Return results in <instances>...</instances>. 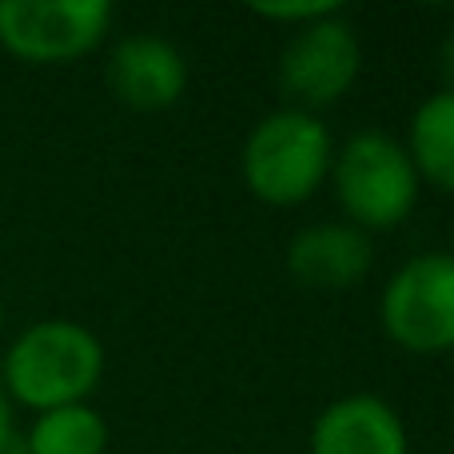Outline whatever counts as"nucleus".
Instances as JSON below:
<instances>
[{"label": "nucleus", "instance_id": "nucleus-16", "mask_svg": "<svg viewBox=\"0 0 454 454\" xmlns=\"http://www.w3.org/2000/svg\"><path fill=\"white\" fill-rule=\"evenodd\" d=\"M0 327H4V303H0Z\"/></svg>", "mask_w": 454, "mask_h": 454}, {"label": "nucleus", "instance_id": "nucleus-9", "mask_svg": "<svg viewBox=\"0 0 454 454\" xmlns=\"http://www.w3.org/2000/svg\"><path fill=\"white\" fill-rule=\"evenodd\" d=\"M311 454H411L403 415L379 395H343L311 423Z\"/></svg>", "mask_w": 454, "mask_h": 454}, {"label": "nucleus", "instance_id": "nucleus-6", "mask_svg": "<svg viewBox=\"0 0 454 454\" xmlns=\"http://www.w3.org/2000/svg\"><path fill=\"white\" fill-rule=\"evenodd\" d=\"M363 72V40L359 28L343 16V8L323 20H311L287 36L279 52V88L287 108L315 112L339 104L355 88Z\"/></svg>", "mask_w": 454, "mask_h": 454}, {"label": "nucleus", "instance_id": "nucleus-11", "mask_svg": "<svg viewBox=\"0 0 454 454\" xmlns=\"http://www.w3.org/2000/svg\"><path fill=\"white\" fill-rule=\"evenodd\" d=\"M108 423L96 407L72 403L32 419L24 431V450L28 454H104L108 450Z\"/></svg>", "mask_w": 454, "mask_h": 454}, {"label": "nucleus", "instance_id": "nucleus-2", "mask_svg": "<svg viewBox=\"0 0 454 454\" xmlns=\"http://www.w3.org/2000/svg\"><path fill=\"white\" fill-rule=\"evenodd\" d=\"M335 140L323 116L303 108H275L247 132L239 176L259 204L299 207L331 180Z\"/></svg>", "mask_w": 454, "mask_h": 454}, {"label": "nucleus", "instance_id": "nucleus-4", "mask_svg": "<svg viewBox=\"0 0 454 454\" xmlns=\"http://www.w3.org/2000/svg\"><path fill=\"white\" fill-rule=\"evenodd\" d=\"M379 323L407 355L454 351V251H419L387 279Z\"/></svg>", "mask_w": 454, "mask_h": 454}, {"label": "nucleus", "instance_id": "nucleus-12", "mask_svg": "<svg viewBox=\"0 0 454 454\" xmlns=\"http://www.w3.org/2000/svg\"><path fill=\"white\" fill-rule=\"evenodd\" d=\"M251 12H255L259 20L287 24V28L295 32V28H303V24L339 12V4L335 0H283V4H251Z\"/></svg>", "mask_w": 454, "mask_h": 454}, {"label": "nucleus", "instance_id": "nucleus-10", "mask_svg": "<svg viewBox=\"0 0 454 454\" xmlns=\"http://www.w3.org/2000/svg\"><path fill=\"white\" fill-rule=\"evenodd\" d=\"M407 148L419 180L454 196V92H434L415 108L407 128Z\"/></svg>", "mask_w": 454, "mask_h": 454}, {"label": "nucleus", "instance_id": "nucleus-14", "mask_svg": "<svg viewBox=\"0 0 454 454\" xmlns=\"http://www.w3.org/2000/svg\"><path fill=\"white\" fill-rule=\"evenodd\" d=\"M0 454H28V450H24V434L20 431L0 434Z\"/></svg>", "mask_w": 454, "mask_h": 454}, {"label": "nucleus", "instance_id": "nucleus-13", "mask_svg": "<svg viewBox=\"0 0 454 454\" xmlns=\"http://www.w3.org/2000/svg\"><path fill=\"white\" fill-rule=\"evenodd\" d=\"M439 80L442 92H454V32H447L439 44Z\"/></svg>", "mask_w": 454, "mask_h": 454}, {"label": "nucleus", "instance_id": "nucleus-8", "mask_svg": "<svg viewBox=\"0 0 454 454\" xmlns=\"http://www.w3.org/2000/svg\"><path fill=\"white\" fill-rule=\"evenodd\" d=\"M375 243L347 220H319L291 235L287 275L307 291H351L367 279Z\"/></svg>", "mask_w": 454, "mask_h": 454}, {"label": "nucleus", "instance_id": "nucleus-15", "mask_svg": "<svg viewBox=\"0 0 454 454\" xmlns=\"http://www.w3.org/2000/svg\"><path fill=\"white\" fill-rule=\"evenodd\" d=\"M8 431H16V423H12V403H8L4 387H0V434H8Z\"/></svg>", "mask_w": 454, "mask_h": 454}, {"label": "nucleus", "instance_id": "nucleus-7", "mask_svg": "<svg viewBox=\"0 0 454 454\" xmlns=\"http://www.w3.org/2000/svg\"><path fill=\"white\" fill-rule=\"evenodd\" d=\"M112 96L132 112H164L188 92V60L172 40L156 32L120 36L104 64Z\"/></svg>", "mask_w": 454, "mask_h": 454}, {"label": "nucleus", "instance_id": "nucleus-5", "mask_svg": "<svg viewBox=\"0 0 454 454\" xmlns=\"http://www.w3.org/2000/svg\"><path fill=\"white\" fill-rule=\"evenodd\" d=\"M108 0H0V48L20 64H72L112 28Z\"/></svg>", "mask_w": 454, "mask_h": 454}, {"label": "nucleus", "instance_id": "nucleus-3", "mask_svg": "<svg viewBox=\"0 0 454 454\" xmlns=\"http://www.w3.org/2000/svg\"><path fill=\"white\" fill-rule=\"evenodd\" d=\"M331 184H335V200L347 223L367 235L395 231L399 223H407L419 204V188H423L403 140L379 128L355 132L335 152Z\"/></svg>", "mask_w": 454, "mask_h": 454}, {"label": "nucleus", "instance_id": "nucleus-1", "mask_svg": "<svg viewBox=\"0 0 454 454\" xmlns=\"http://www.w3.org/2000/svg\"><path fill=\"white\" fill-rule=\"evenodd\" d=\"M104 379V343L76 319H36L8 343L0 359V387L8 403L36 415L88 395Z\"/></svg>", "mask_w": 454, "mask_h": 454}]
</instances>
